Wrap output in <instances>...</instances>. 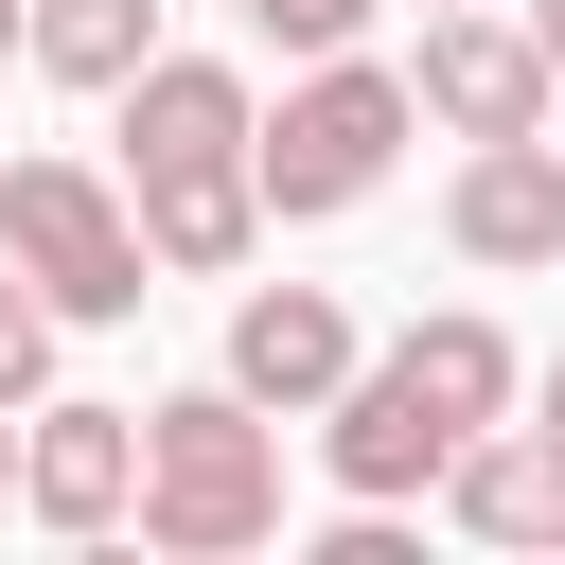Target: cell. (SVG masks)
<instances>
[{
	"label": "cell",
	"mask_w": 565,
	"mask_h": 565,
	"mask_svg": "<svg viewBox=\"0 0 565 565\" xmlns=\"http://www.w3.org/2000/svg\"><path fill=\"white\" fill-rule=\"evenodd\" d=\"M124 530L177 547V565L265 547V530H282V424H265L230 371H212V388H159V406H141V494H124Z\"/></svg>",
	"instance_id": "cell-1"
},
{
	"label": "cell",
	"mask_w": 565,
	"mask_h": 565,
	"mask_svg": "<svg viewBox=\"0 0 565 565\" xmlns=\"http://www.w3.org/2000/svg\"><path fill=\"white\" fill-rule=\"evenodd\" d=\"M388 159H406V71H371V53H300V88L247 124V177H265V212H282V230L371 212V194H388Z\"/></svg>",
	"instance_id": "cell-2"
},
{
	"label": "cell",
	"mask_w": 565,
	"mask_h": 565,
	"mask_svg": "<svg viewBox=\"0 0 565 565\" xmlns=\"http://www.w3.org/2000/svg\"><path fill=\"white\" fill-rule=\"evenodd\" d=\"M0 265H18V282H35L71 335L159 300V247H141L124 177H88V159H0Z\"/></svg>",
	"instance_id": "cell-3"
},
{
	"label": "cell",
	"mask_w": 565,
	"mask_h": 565,
	"mask_svg": "<svg viewBox=\"0 0 565 565\" xmlns=\"http://www.w3.org/2000/svg\"><path fill=\"white\" fill-rule=\"evenodd\" d=\"M547 106H565V71L530 53V18H494V0L424 18V53H406V124H441V141H530Z\"/></svg>",
	"instance_id": "cell-4"
},
{
	"label": "cell",
	"mask_w": 565,
	"mask_h": 565,
	"mask_svg": "<svg viewBox=\"0 0 565 565\" xmlns=\"http://www.w3.org/2000/svg\"><path fill=\"white\" fill-rule=\"evenodd\" d=\"M124 494H141V406H71V388H35V406H18V512L71 530V547H106Z\"/></svg>",
	"instance_id": "cell-5"
},
{
	"label": "cell",
	"mask_w": 565,
	"mask_h": 565,
	"mask_svg": "<svg viewBox=\"0 0 565 565\" xmlns=\"http://www.w3.org/2000/svg\"><path fill=\"white\" fill-rule=\"evenodd\" d=\"M230 388H247L265 424H318V406L353 388V300H335V282H247V300H230Z\"/></svg>",
	"instance_id": "cell-6"
},
{
	"label": "cell",
	"mask_w": 565,
	"mask_h": 565,
	"mask_svg": "<svg viewBox=\"0 0 565 565\" xmlns=\"http://www.w3.org/2000/svg\"><path fill=\"white\" fill-rule=\"evenodd\" d=\"M441 247H459V265H565V141H547V124H530V141H459Z\"/></svg>",
	"instance_id": "cell-7"
},
{
	"label": "cell",
	"mask_w": 565,
	"mask_h": 565,
	"mask_svg": "<svg viewBox=\"0 0 565 565\" xmlns=\"http://www.w3.org/2000/svg\"><path fill=\"white\" fill-rule=\"evenodd\" d=\"M424 494H441L477 547H565V424H512V406H494V424H477Z\"/></svg>",
	"instance_id": "cell-8"
},
{
	"label": "cell",
	"mask_w": 565,
	"mask_h": 565,
	"mask_svg": "<svg viewBox=\"0 0 565 565\" xmlns=\"http://www.w3.org/2000/svg\"><path fill=\"white\" fill-rule=\"evenodd\" d=\"M106 106H124V177H177V159H247V124H265V106H247V71H212V53H141Z\"/></svg>",
	"instance_id": "cell-9"
},
{
	"label": "cell",
	"mask_w": 565,
	"mask_h": 565,
	"mask_svg": "<svg viewBox=\"0 0 565 565\" xmlns=\"http://www.w3.org/2000/svg\"><path fill=\"white\" fill-rule=\"evenodd\" d=\"M124 212H141V247H159V282H230V265L265 247V177H247V159H177V177H124Z\"/></svg>",
	"instance_id": "cell-10"
},
{
	"label": "cell",
	"mask_w": 565,
	"mask_h": 565,
	"mask_svg": "<svg viewBox=\"0 0 565 565\" xmlns=\"http://www.w3.org/2000/svg\"><path fill=\"white\" fill-rule=\"evenodd\" d=\"M388 371H406V388H424V424H459V441H477V424H494V406L530 388V353H512V335H494L477 300L406 318V335H388Z\"/></svg>",
	"instance_id": "cell-11"
},
{
	"label": "cell",
	"mask_w": 565,
	"mask_h": 565,
	"mask_svg": "<svg viewBox=\"0 0 565 565\" xmlns=\"http://www.w3.org/2000/svg\"><path fill=\"white\" fill-rule=\"evenodd\" d=\"M18 53H35L53 88H124V71L159 53V0H35V18H18Z\"/></svg>",
	"instance_id": "cell-12"
},
{
	"label": "cell",
	"mask_w": 565,
	"mask_h": 565,
	"mask_svg": "<svg viewBox=\"0 0 565 565\" xmlns=\"http://www.w3.org/2000/svg\"><path fill=\"white\" fill-rule=\"evenodd\" d=\"M53 335H71V318H53V300L0 265V406H35V388H53Z\"/></svg>",
	"instance_id": "cell-13"
},
{
	"label": "cell",
	"mask_w": 565,
	"mask_h": 565,
	"mask_svg": "<svg viewBox=\"0 0 565 565\" xmlns=\"http://www.w3.org/2000/svg\"><path fill=\"white\" fill-rule=\"evenodd\" d=\"M247 35H282V53H353L371 0H247Z\"/></svg>",
	"instance_id": "cell-14"
},
{
	"label": "cell",
	"mask_w": 565,
	"mask_h": 565,
	"mask_svg": "<svg viewBox=\"0 0 565 565\" xmlns=\"http://www.w3.org/2000/svg\"><path fill=\"white\" fill-rule=\"evenodd\" d=\"M530 53H547V71H565V0H530Z\"/></svg>",
	"instance_id": "cell-15"
},
{
	"label": "cell",
	"mask_w": 565,
	"mask_h": 565,
	"mask_svg": "<svg viewBox=\"0 0 565 565\" xmlns=\"http://www.w3.org/2000/svg\"><path fill=\"white\" fill-rule=\"evenodd\" d=\"M530 406H547V424H565V353H547V388H530Z\"/></svg>",
	"instance_id": "cell-16"
},
{
	"label": "cell",
	"mask_w": 565,
	"mask_h": 565,
	"mask_svg": "<svg viewBox=\"0 0 565 565\" xmlns=\"http://www.w3.org/2000/svg\"><path fill=\"white\" fill-rule=\"evenodd\" d=\"M0 494H18V406H0Z\"/></svg>",
	"instance_id": "cell-17"
},
{
	"label": "cell",
	"mask_w": 565,
	"mask_h": 565,
	"mask_svg": "<svg viewBox=\"0 0 565 565\" xmlns=\"http://www.w3.org/2000/svg\"><path fill=\"white\" fill-rule=\"evenodd\" d=\"M18 18H35V0H0V53H18Z\"/></svg>",
	"instance_id": "cell-18"
},
{
	"label": "cell",
	"mask_w": 565,
	"mask_h": 565,
	"mask_svg": "<svg viewBox=\"0 0 565 565\" xmlns=\"http://www.w3.org/2000/svg\"><path fill=\"white\" fill-rule=\"evenodd\" d=\"M424 18H459V0H424Z\"/></svg>",
	"instance_id": "cell-19"
},
{
	"label": "cell",
	"mask_w": 565,
	"mask_h": 565,
	"mask_svg": "<svg viewBox=\"0 0 565 565\" xmlns=\"http://www.w3.org/2000/svg\"><path fill=\"white\" fill-rule=\"evenodd\" d=\"M230 18H247V0H230Z\"/></svg>",
	"instance_id": "cell-20"
}]
</instances>
